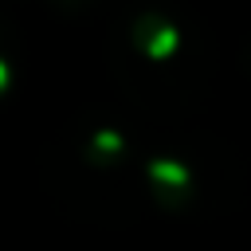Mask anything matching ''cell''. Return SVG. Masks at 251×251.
Returning <instances> with one entry per match:
<instances>
[{"label": "cell", "mask_w": 251, "mask_h": 251, "mask_svg": "<svg viewBox=\"0 0 251 251\" xmlns=\"http://www.w3.org/2000/svg\"><path fill=\"white\" fill-rule=\"evenodd\" d=\"M176 27L173 24H157V20H145L141 27H137V43H141V51L153 59V63H161L165 55H173V47H176Z\"/></svg>", "instance_id": "1"}, {"label": "cell", "mask_w": 251, "mask_h": 251, "mask_svg": "<svg viewBox=\"0 0 251 251\" xmlns=\"http://www.w3.org/2000/svg\"><path fill=\"white\" fill-rule=\"evenodd\" d=\"M149 176H153V184H165V188H188V169L173 157L149 161Z\"/></svg>", "instance_id": "2"}, {"label": "cell", "mask_w": 251, "mask_h": 251, "mask_svg": "<svg viewBox=\"0 0 251 251\" xmlns=\"http://www.w3.org/2000/svg\"><path fill=\"white\" fill-rule=\"evenodd\" d=\"M94 149H98V153H118V149H122V137H118L114 129H98Z\"/></svg>", "instance_id": "3"}, {"label": "cell", "mask_w": 251, "mask_h": 251, "mask_svg": "<svg viewBox=\"0 0 251 251\" xmlns=\"http://www.w3.org/2000/svg\"><path fill=\"white\" fill-rule=\"evenodd\" d=\"M8 78H12V75H8V63H4V59H0V90H4V86H8Z\"/></svg>", "instance_id": "4"}]
</instances>
